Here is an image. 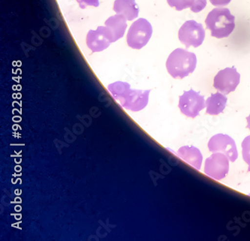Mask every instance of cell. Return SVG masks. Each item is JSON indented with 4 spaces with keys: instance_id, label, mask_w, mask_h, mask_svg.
I'll return each mask as SVG.
<instances>
[{
    "instance_id": "6da1fadb",
    "label": "cell",
    "mask_w": 250,
    "mask_h": 241,
    "mask_svg": "<svg viewBox=\"0 0 250 241\" xmlns=\"http://www.w3.org/2000/svg\"><path fill=\"white\" fill-rule=\"evenodd\" d=\"M108 90L123 107L132 111H140L146 107L150 92L130 90L128 83L121 81L109 85Z\"/></svg>"
},
{
    "instance_id": "7a4b0ae2",
    "label": "cell",
    "mask_w": 250,
    "mask_h": 241,
    "mask_svg": "<svg viewBox=\"0 0 250 241\" xmlns=\"http://www.w3.org/2000/svg\"><path fill=\"white\" fill-rule=\"evenodd\" d=\"M235 17L229 8H216L208 14L205 20L207 29L216 39L229 37L235 28Z\"/></svg>"
},
{
    "instance_id": "3957f363",
    "label": "cell",
    "mask_w": 250,
    "mask_h": 241,
    "mask_svg": "<svg viewBox=\"0 0 250 241\" xmlns=\"http://www.w3.org/2000/svg\"><path fill=\"white\" fill-rule=\"evenodd\" d=\"M197 57L194 53L177 48L171 52L166 62L169 75L175 79H183L195 71Z\"/></svg>"
},
{
    "instance_id": "277c9868",
    "label": "cell",
    "mask_w": 250,
    "mask_h": 241,
    "mask_svg": "<svg viewBox=\"0 0 250 241\" xmlns=\"http://www.w3.org/2000/svg\"><path fill=\"white\" fill-rule=\"evenodd\" d=\"M153 34L151 24L145 18H139L130 26L127 34V44L131 48L140 50L145 47Z\"/></svg>"
},
{
    "instance_id": "5b68a950",
    "label": "cell",
    "mask_w": 250,
    "mask_h": 241,
    "mask_svg": "<svg viewBox=\"0 0 250 241\" xmlns=\"http://www.w3.org/2000/svg\"><path fill=\"white\" fill-rule=\"evenodd\" d=\"M179 40L188 48L190 46L198 47L202 45L205 38L203 25L195 20H188L181 26L178 33Z\"/></svg>"
},
{
    "instance_id": "8992f818",
    "label": "cell",
    "mask_w": 250,
    "mask_h": 241,
    "mask_svg": "<svg viewBox=\"0 0 250 241\" xmlns=\"http://www.w3.org/2000/svg\"><path fill=\"white\" fill-rule=\"evenodd\" d=\"M206 101L205 97L195 90L184 91L180 96L178 107L181 113L188 118H195L199 115L200 111L205 108Z\"/></svg>"
},
{
    "instance_id": "52a82bcc",
    "label": "cell",
    "mask_w": 250,
    "mask_h": 241,
    "mask_svg": "<svg viewBox=\"0 0 250 241\" xmlns=\"http://www.w3.org/2000/svg\"><path fill=\"white\" fill-rule=\"evenodd\" d=\"M208 149L213 153H223L231 162L235 161L238 157V152L234 139L224 134H217L209 139Z\"/></svg>"
},
{
    "instance_id": "ba28073f",
    "label": "cell",
    "mask_w": 250,
    "mask_h": 241,
    "mask_svg": "<svg viewBox=\"0 0 250 241\" xmlns=\"http://www.w3.org/2000/svg\"><path fill=\"white\" fill-rule=\"evenodd\" d=\"M229 161L223 153H213L205 161V175L216 181L224 179L229 171Z\"/></svg>"
},
{
    "instance_id": "9c48e42d",
    "label": "cell",
    "mask_w": 250,
    "mask_h": 241,
    "mask_svg": "<svg viewBox=\"0 0 250 241\" xmlns=\"http://www.w3.org/2000/svg\"><path fill=\"white\" fill-rule=\"evenodd\" d=\"M240 80L241 75L234 67L226 68L216 74L213 80V86L220 93L228 95L236 90Z\"/></svg>"
},
{
    "instance_id": "30bf717a",
    "label": "cell",
    "mask_w": 250,
    "mask_h": 241,
    "mask_svg": "<svg viewBox=\"0 0 250 241\" xmlns=\"http://www.w3.org/2000/svg\"><path fill=\"white\" fill-rule=\"evenodd\" d=\"M86 41L92 52L104 51L112 43L111 35L106 26H99L96 30H89Z\"/></svg>"
},
{
    "instance_id": "8fae6325",
    "label": "cell",
    "mask_w": 250,
    "mask_h": 241,
    "mask_svg": "<svg viewBox=\"0 0 250 241\" xmlns=\"http://www.w3.org/2000/svg\"><path fill=\"white\" fill-rule=\"evenodd\" d=\"M126 20L124 16L117 14L106 20L104 24L111 35L112 43L121 39L125 34L127 27Z\"/></svg>"
},
{
    "instance_id": "7c38bea8",
    "label": "cell",
    "mask_w": 250,
    "mask_h": 241,
    "mask_svg": "<svg viewBox=\"0 0 250 241\" xmlns=\"http://www.w3.org/2000/svg\"><path fill=\"white\" fill-rule=\"evenodd\" d=\"M177 154L180 158L194 168L200 170L202 168L203 157L197 147L193 146H184L179 149Z\"/></svg>"
},
{
    "instance_id": "4fadbf2b",
    "label": "cell",
    "mask_w": 250,
    "mask_h": 241,
    "mask_svg": "<svg viewBox=\"0 0 250 241\" xmlns=\"http://www.w3.org/2000/svg\"><path fill=\"white\" fill-rule=\"evenodd\" d=\"M114 11L117 15H122L129 21L138 18L139 14V8L135 0H116Z\"/></svg>"
},
{
    "instance_id": "5bb4252c",
    "label": "cell",
    "mask_w": 250,
    "mask_h": 241,
    "mask_svg": "<svg viewBox=\"0 0 250 241\" xmlns=\"http://www.w3.org/2000/svg\"><path fill=\"white\" fill-rule=\"evenodd\" d=\"M227 100V97L220 92L211 94L206 101L207 114L209 115L221 114L226 108Z\"/></svg>"
},
{
    "instance_id": "9a60e30c",
    "label": "cell",
    "mask_w": 250,
    "mask_h": 241,
    "mask_svg": "<svg viewBox=\"0 0 250 241\" xmlns=\"http://www.w3.org/2000/svg\"><path fill=\"white\" fill-rule=\"evenodd\" d=\"M167 3L171 7L175 8L177 11H182L186 8H192L195 0H167Z\"/></svg>"
},
{
    "instance_id": "2e32d148",
    "label": "cell",
    "mask_w": 250,
    "mask_h": 241,
    "mask_svg": "<svg viewBox=\"0 0 250 241\" xmlns=\"http://www.w3.org/2000/svg\"><path fill=\"white\" fill-rule=\"evenodd\" d=\"M241 147H242L243 159L249 165V168L250 169V136L244 139Z\"/></svg>"
},
{
    "instance_id": "e0dca14e",
    "label": "cell",
    "mask_w": 250,
    "mask_h": 241,
    "mask_svg": "<svg viewBox=\"0 0 250 241\" xmlns=\"http://www.w3.org/2000/svg\"><path fill=\"white\" fill-rule=\"evenodd\" d=\"M206 6L207 0H195L193 6L191 8V11L195 13H198L204 10Z\"/></svg>"
},
{
    "instance_id": "ac0fdd59",
    "label": "cell",
    "mask_w": 250,
    "mask_h": 241,
    "mask_svg": "<svg viewBox=\"0 0 250 241\" xmlns=\"http://www.w3.org/2000/svg\"><path fill=\"white\" fill-rule=\"evenodd\" d=\"M79 3L80 8L84 9L86 6L98 7L99 5V0H77Z\"/></svg>"
},
{
    "instance_id": "d6986e66",
    "label": "cell",
    "mask_w": 250,
    "mask_h": 241,
    "mask_svg": "<svg viewBox=\"0 0 250 241\" xmlns=\"http://www.w3.org/2000/svg\"><path fill=\"white\" fill-rule=\"evenodd\" d=\"M209 1L214 6L223 7L229 5L231 0H209Z\"/></svg>"
},
{
    "instance_id": "ffe728a7",
    "label": "cell",
    "mask_w": 250,
    "mask_h": 241,
    "mask_svg": "<svg viewBox=\"0 0 250 241\" xmlns=\"http://www.w3.org/2000/svg\"><path fill=\"white\" fill-rule=\"evenodd\" d=\"M247 129H250V114L248 116L247 118Z\"/></svg>"
}]
</instances>
